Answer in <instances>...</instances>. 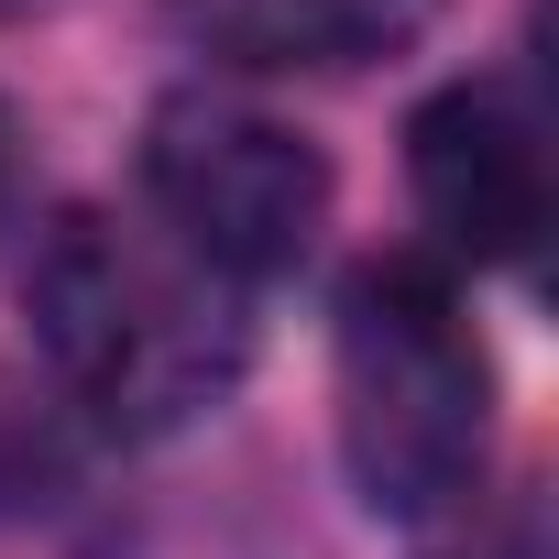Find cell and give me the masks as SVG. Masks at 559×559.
<instances>
[{
  "label": "cell",
  "mask_w": 559,
  "mask_h": 559,
  "mask_svg": "<svg viewBox=\"0 0 559 559\" xmlns=\"http://www.w3.org/2000/svg\"><path fill=\"white\" fill-rule=\"evenodd\" d=\"M23 319L45 352V384L78 406V428L110 439H176L209 406H230L252 362V319L209 263H187L165 230H132L110 209H56L23 252Z\"/></svg>",
  "instance_id": "obj_1"
},
{
  "label": "cell",
  "mask_w": 559,
  "mask_h": 559,
  "mask_svg": "<svg viewBox=\"0 0 559 559\" xmlns=\"http://www.w3.org/2000/svg\"><path fill=\"white\" fill-rule=\"evenodd\" d=\"M330 384H341V472L373 515L428 526L461 515L483 493L493 461V352L450 286V263L395 252L362 263L341 286V341H330Z\"/></svg>",
  "instance_id": "obj_2"
},
{
  "label": "cell",
  "mask_w": 559,
  "mask_h": 559,
  "mask_svg": "<svg viewBox=\"0 0 559 559\" xmlns=\"http://www.w3.org/2000/svg\"><path fill=\"white\" fill-rule=\"evenodd\" d=\"M143 209L219 286H274L330 230V154L252 99L176 88L143 121Z\"/></svg>",
  "instance_id": "obj_3"
},
{
  "label": "cell",
  "mask_w": 559,
  "mask_h": 559,
  "mask_svg": "<svg viewBox=\"0 0 559 559\" xmlns=\"http://www.w3.org/2000/svg\"><path fill=\"white\" fill-rule=\"evenodd\" d=\"M406 187L450 263H515L548 230V132L504 78H450L406 121Z\"/></svg>",
  "instance_id": "obj_4"
},
{
  "label": "cell",
  "mask_w": 559,
  "mask_h": 559,
  "mask_svg": "<svg viewBox=\"0 0 559 559\" xmlns=\"http://www.w3.org/2000/svg\"><path fill=\"white\" fill-rule=\"evenodd\" d=\"M165 12L219 67H252V78H341V67L406 56L439 23V0H165Z\"/></svg>",
  "instance_id": "obj_5"
},
{
  "label": "cell",
  "mask_w": 559,
  "mask_h": 559,
  "mask_svg": "<svg viewBox=\"0 0 559 559\" xmlns=\"http://www.w3.org/2000/svg\"><path fill=\"white\" fill-rule=\"evenodd\" d=\"M67 483H78V406L0 362V526L45 515Z\"/></svg>",
  "instance_id": "obj_6"
},
{
  "label": "cell",
  "mask_w": 559,
  "mask_h": 559,
  "mask_svg": "<svg viewBox=\"0 0 559 559\" xmlns=\"http://www.w3.org/2000/svg\"><path fill=\"white\" fill-rule=\"evenodd\" d=\"M12 187H23V121H12V99H0V209H12Z\"/></svg>",
  "instance_id": "obj_7"
}]
</instances>
